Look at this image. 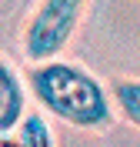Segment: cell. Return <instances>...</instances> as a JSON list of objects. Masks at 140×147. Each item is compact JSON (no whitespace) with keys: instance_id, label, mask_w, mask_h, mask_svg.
<instances>
[{"instance_id":"3957f363","label":"cell","mask_w":140,"mask_h":147,"mask_svg":"<svg viewBox=\"0 0 140 147\" xmlns=\"http://www.w3.org/2000/svg\"><path fill=\"white\" fill-rule=\"evenodd\" d=\"M27 90L17 67L0 57V134H17L27 120Z\"/></svg>"},{"instance_id":"6da1fadb","label":"cell","mask_w":140,"mask_h":147,"mask_svg":"<svg viewBox=\"0 0 140 147\" xmlns=\"http://www.w3.org/2000/svg\"><path fill=\"white\" fill-rule=\"evenodd\" d=\"M27 87L40 114L57 117L67 127L100 134V130L113 127V120H117L113 94L80 64H70L60 57L40 60L27 74Z\"/></svg>"},{"instance_id":"7a4b0ae2","label":"cell","mask_w":140,"mask_h":147,"mask_svg":"<svg viewBox=\"0 0 140 147\" xmlns=\"http://www.w3.org/2000/svg\"><path fill=\"white\" fill-rule=\"evenodd\" d=\"M84 10L87 0H40L23 27V37H20L23 57H30L33 64L60 57L64 47L74 40Z\"/></svg>"},{"instance_id":"277c9868","label":"cell","mask_w":140,"mask_h":147,"mask_svg":"<svg viewBox=\"0 0 140 147\" xmlns=\"http://www.w3.org/2000/svg\"><path fill=\"white\" fill-rule=\"evenodd\" d=\"M113 104L130 127L140 130V80H117L113 87Z\"/></svg>"},{"instance_id":"5b68a950","label":"cell","mask_w":140,"mask_h":147,"mask_svg":"<svg viewBox=\"0 0 140 147\" xmlns=\"http://www.w3.org/2000/svg\"><path fill=\"white\" fill-rule=\"evenodd\" d=\"M17 134H20V140H23V147H57L47 114H27V120L20 124Z\"/></svg>"},{"instance_id":"8992f818","label":"cell","mask_w":140,"mask_h":147,"mask_svg":"<svg viewBox=\"0 0 140 147\" xmlns=\"http://www.w3.org/2000/svg\"><path fill=\"white\" fill-rule=\"evenodd\" d=\"M0 147H23L20 134H0Z\"/></svg>"}]
</instances>
